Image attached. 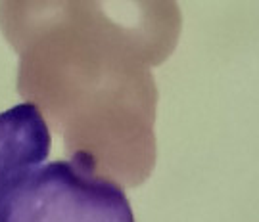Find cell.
Returning <instances> with one entry per match:
<instances>
[{
    "instance_id": "obj_1",
    "label": "cell",
    "mask_w": 259,
    "mask_h": 222,
    "mask_svg": "<svg viewBox=\"0 0 259 222\" xmlns=\"http://www.w3.org/2000/svg\"><path fill=\"white\" fill-rule=\"evenodd\" d=\"M0 222H135L125 190L84 149L47 163L8 197Z\"/></svg>"
},
{
    "instance_id": "obj_2",
    "label": "cell",
    "mask_w": 259,
    "mask_h": 222,
    "mask_svg": "<svg viewBox=\"0 0 259 222\" xmlns=\"http://www.w3.org/2000/svg\"><path fill=\"white\" fill-rule=\"evenodd\" d=\"M50 149V127L35 103H18L0 113V209L47 165Z\"/></svg>"
}]
</instances>
